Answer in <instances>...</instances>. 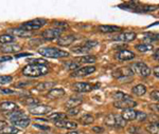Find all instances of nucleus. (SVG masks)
<instances>
[{
  "mask_svg": "<svg viewBox=\"0 0 159 134\" xmlns=\"http://www.w3.org/2000/svg\"><path fill=\"white\" fill-rule=\"evenodd\" d=\"M15 40H16V38L10 34H3L0 36V43H2V45H12L15 42Z\"/></svg>",
  "mask_w": 159,
  "mask_h": 134,
  "instance_id": "b1692460",
  "label": "nucleus"
},
{
  "mask_svg": "<svg viewBox=\"0 0 159 134\" xmlns=\"http://www.w3.org/2000/svg\"><path fill=\"white\" fill-rule=\"evenodd\" d=\"M4 125H6V123H4V122H0V127H7V126H4Z\"/></svg>",
  "mask_w": 159,
  "mask_h": 134,
  "instance_id": "bf43d9fd",
  "label": "nucleus"
},
{
  "mask_svg": "<svg viewBox=\"0 0 159 134\" xmlns=\"http://www.w3.org/2000/svg\"><path fill=\"white\" fill-rule=\"evenodd\" d=\"M10 32L13 33L14 35L16 36H19V37H31V36L33 35V32H29V31H25L22 29H11L10 30Z\"/></svg>",
  "mask_w": 159,
  "mask_h": 134,
  "instance_id": "5701e85b",
  "label": "nucleus"
},
{
  "mask_svg": "<svg viewBox=\"0 0 159 134\" xmlns=\"http://www.w3.org/2000/svg\"><path fill=\"white\" fill-rule=\"evenodd\" d=\"M67 134H80V133L76 132V131H70V132H68Z\"/></svg>",
  "mask_w": 159,
  "mask_h": 134,
  "instance_id": "052dcab7",
  "label": "nucleus"
},
{
  "mask_svg": "<svg viewBox=\"0 0 159 134\" xmlns=\"http://www.w3.org/2000/svg\"><path fill=\"white\" fill-rule=\"evenodd\" d=\"M153 73H154V75H155L156 77H158V78H159V66H157V67H155V68H154Z\"/></svg>",
  "mask_w": 159,
  "mask_h": 134,
  "instance_id": "4d7b16f0",
  "label": "nucleus"
},
{
  "mask_svg": "<svg viewBox=\"0 0 159 134\" xmlns=\"http://www.w3.org/2000/svg\"><path fill=\"white\" fill-rule=\"evenodd\" d=\"M137 37L135 32H123L119 35L115 36L114 39L116 41H121V42H130Z\"/></svg>",
  "mask_w": 159,
  "mask_h": 134,
  "instance_id": "6e6552de",
  "label": "nucleus"
},
{
  "mask_svg": "<svg viewBox=\"0 0 159 134\" xmlns=\"http://www.w3.org/2000/svg\"><path fill=\"white\" fill-rule=\"evenodd\" d=\"M32 53H21V54H15V58H20L25 57V56H31Z\"/></svg>",
  "mask_w": 159,
  "mask_h": 134,
  "instance_id": "6e6d98bb",
  "label": "nucleus"
},
{
  "mask_svg": "<svg viewBox=\"0 0 159 134\" xmlns=\"http://www.w3.org/2000/svg\"><path fill=\"white\" fill-rule=\"evenodd\" d=\"M21 50V45H16V43H12V45H3L2 47H0V51L2 53H17Z\"/></svg>",
  "mask_w": 159,
  "mask_h": 134,
  "instance_id": "2eb2a0df",
  "label": "nucleus"
},
{
  "mask_svg": "<svg viewBox=\"0 0 159 134\" xmlns=\"http://www.w3.org/2000/svg\"><path fill=\"white\" fill-rule=\"evenodd\" d=\"M50 120H54L55 122H57V120H64L67 118V115L65 114V113H52V114L50 115V116H48Z\"/></svg>",
  "mask_w": 159,
  "mask_h": 134,
  "instance_id": "72a5a7b5",
  "label": "nucleus"
},
{
  "mask_svg": "<svg viewBox=\"0 0 159 134\" xmlns=\"http://www.w3.org/2000/svg\"><path fill=\"white\" fill-rule=\"evenodd\" d=\"M0 93L4 94V95H6V94L9 95V94H14L15 91H12L11 89H1V90H0Z\"/></svg>",
  "mask_w": 159,
  "mask_h": 134,
  "instance_id": "3c124183",
  "label": "nucleus"
},
{
  "mask_svg": "<svg viewBox=\"0 0 159 134\" xmlns=\"http://www.w3.org/2000/svg\"><path fill=\"white\" fill-rule=\"evenodd\" d=\"M53 25L55 27V29H58L61 31L67 30L69 28L67 22H64V21H54V22H53Z\"/></svg>",
  "mask_w": 159,
  "mask_h": 134,
  "instance_id": "58836bf2",
  "label": "nucleus"
},
{
  "mask_svg": "<svg viewBox=\"0 0 159 134\" xmlns=\"http://www.w3.org/2000/svg\"><path fill=\"white\" fill-rule=\"evenodd\" d=\"M145 40L158 41L159 40V34H147L145 35Z\"/></svg>",
  "mask_w": 159,
  "mask_h": 134,
  "instance_id": "c03bdc74",
  "label": "nucleus"
},
{
  "mask_svg": "<svg viewBox=\"0 0 159 134\" xmlns=\"http://www.w3.org/2000/svg\"><path fill=\"white\" fill-rule=\"evenodd\" d=\"M29 84H31L30 81H24V82L20 81V82H18V84H15V87H16V88H24L25 86H29Z\"/></svg>",
  "mask_w": 159,
  "mask_h": 134,
  "instance_id": "8fccbe9b",
  "label": "nucleus"
},
{
  "mask_svg": "<svg viewBox=\"0 0 159 134\" xmlns=\"http://www.w3.org/2000/svg\"><path fill=\"white\" fill-rule=\"evenodd\" d=\"M55 82L53 81H45V82H40V84H36L33 89V91H37V92H43V91H48V90H52V88L54 87Z\"/></svg>",
  "mask_w": 159,
  "mask_h": 134,
  "instance_id": "f3484780",
  "label": "nucleus"
},
{
  "mask_svg": "<svg viewBox=\"0 0 159 134\" xmlns=\"http://www.w3.org/2000/svg\"><path fill=\"white\" fill-rule=\"evenodd\" d=\"M132 92L137 96H143L145 93H147V88L143 84H137L136 87L133 88Z\"/></svg>",
  "mask_w": 159,
  "mask_h": 134,
  "instance_id": "bb28decb",
  "label": "nucleus"
},
{
  "mask_svg": "<svg viewBox=\"0 0 159 134\" xmlns=\"http://www.w3.org/2000/svg\"><path fill=\"white\" fill-rule=\"evenodd\" d=\"M28 63H30L31 64H43V66H45V64H47V60L46 59H42V58H37V59H28Z\"/></svg>",
  "mask_w": 159,
  "mask_h": 134,
  "instance_id": "ea45409f",
  "label": "nucleus"
},
{
  "mask_svg": "<svg viewBox=\"0 0 159 134\" xmlns=\"http://www.w3.org/2000/svg\"><path fill=\"white\" fill-rule=\"evenodd\" d=\"M92 131H93L94 133H103L104 132V128L102 127H92Z\"/></svg>",
  "mask_w": 159,
  "mask_h": 134,
  "instance_id": "864d4df0",
  "label": "nucleus"
},
{
  "mask_svg": "<svg viewBox=\"0 0 159 134\" xmlns=\"http://www.w3.org/2000/svg\"><path fill=\"white\" fill-rule=\"evenodd\" d=\"M154 59L155 60H157V61H159V49L157 51L155 52V54H154Z\"/></svg>",
  "mask_w": 159,
  "mask_h": 134,
  "instance_id": "13d9d810",
  "label": "nucleus"
},
{
  "mask_svg": "<svg viewBox=\"0 0 159 134\" xmlns=\"http://www.w3.org/2000/svg\"><path fill=\"white\" fill-rule=\"evenodd\" d=\"M25 105H28V106H31V107H34V106H37L39 104V100L36 99V98H32V97H28V98H25L22 100Z\"/></svg>",
  "mask_w": 159,
  "mask_h": 134,
  "instance_id": "4c0bfd02",
  "label": "nucleus"
},
{
  "mask_svg": "<svg viewBox=\"0 0 159 134\" xmlns=\"http://www.w3.org/2000/svg\"><path fill=\"white\" fill-rule=\"evenodd\" d=\"M46 24H47V20L46 19L36 18V19H33V20H31V21H27V22H25V24H22L20 25V29L32 32V31L39 30L40 28H42L43 25H45Z\"/></svg>",
  "mask_w": 159,
  "mask_h": 134,
  "instance_id": "7ed1b4c3",
  "label": "nucleus"
},
{
  "mask_svg": "<svg viewBox=\"0 0 159 134\" xmlns=\"http://www.w3.org/2000/svg\"><path fill=\"white\" fill-rule=\"evenodd\" d=\"M31 123V119L30 118H24V119H20V120H17V122H14L13 125L14 127L18 128V129H24V128H27Z\"/></svg>",
  "mask_w": 159,
  "mask_h": 134,
  "instance_id": "c85d7f7f",
  "label": "nucleus"
},
{
  "mask_svg": "<svg viewBox=\"0 0 159 134\" xmlns=\"http://www.w3.org/2000/svg\"><path fill=\"white\" fill-rule=\"evenodd\" d=\"M129 133H130V134H139V133H141V130L138 127L132 126V127L129 128Z\"/></svg>",
  "mask_w": 159,
  "mask_h": 134,
  "instance_id": "a18cd8bd",
  "label": "nucleus"
},
{
  "mask_svg": "<svg viewBox=\"0 0 159 134\" xmlns=\"http://www.w3.org/2000/svg\"><path fill=\"white\" fill-rule=\"evenodd\" d=\"M116 58L120 61H129L135 58V54L129 50H121L116 54Z\"/></svg>",
  "mask_w": 159,
  "mask_h": 134,
  "instance_id": "f8f14e48",
  "label": "nucleus"
},
{
  "mask_svg": "<svg viewBox=\"0 0 159 134\" xmlns=\"http://www.w3.org/2000/svg\"><path fill=\"white\" fill-rule=\"evenodd\" d=\"M49 73V68L43 64H28L22 69V74L28 77H39Z\"/></svg>",
  "mask_w": 159,
  "mask_h": 134,
  "instance_id": "f257e3e1",
  "label": "nucleus"
},
{
  "mask_svg": "<svg viewBox=\"0 0 159 134\" xmlns=\"http://www.w3.org/2000/svg\"><path fill=\"white\" fill-rule=\"evenodd\" d=\"M147 131L150 134H159V122L152 123L147 126Z\"/></svg>",
  "mask_w": 159,
  "mask_h": 134,
  "instance_id": "c756f323",
  "label": "nucleus"
},
{
  "mask_svg": "<svg viewBox=\"0 0 159 134\" xmlns=\"http://www.w3.org/2000/svg\"><path fill=\"white\" fill-rule=\"evenodd\" d=\"M55 126L58 128H64V129H68V130H74V129L78 128V123L74 122H70V120L64 119V120H57L55 122Z\"/></svg>",
  "mask_w": 159,
  "mask_h": 134,
  "instance_id": "4468645a",
  "label": "nucleus"
},
{
  "mask_svg": "<svg viewBox=\"0 0 159 134\" xmlns=\"http://www.w3.org/2000/svg\"><path fill=\"white\" fill-rule=\"evenodd\" d=\"M148 108H150L152 111H155V112H159V105L158 104H152L148 106Z\"/></svg>",
  "mask_w": 159,
  "mask_h": 134,
  "instance_id": "603ef678",
  "label": "nucleus"
},
{
  "mask_svg": "<svg viewBox=\"0 0 159 134\" xmlns=\"http://www.w3.org/2000/svg\"><path fill=\"white\" fill-rule=\"evenodd\" d=\"M121 116L126 122H130V120H134L137 118V111L134 109H125L123 110Z\"/></svg>",
  "mask_w": 159,
  "mask_h": 134,
  "instance_id": "aec40b11",
  "label": "nucleus"
},
{
  "mask_svg": "<svg viewBox=\"0 0 159 134\" xmlns=\"http://www.w3.org/2000/svg\"><path fill=\"white\" fill-rule=\"evenodd\" d=\"M71 51H72L73 53H76V54H87L90 51V49L84 47L83 45H75V47H73L71 49Z\"/></svg>",
  "mask_w": 159,
  "mask_h": 134,
  "instance_id": "7c9ffc66",
  "label": "nucleus"
},
{
  "mask_svg": "<svg viewBox=\"0 0 159 134\" xmlns=\"http://www.w3.org/2000/svg\"><path fill=\"white\" fill-rule=\"evenodd\" d=\"M0 133H2V134H18V133H20V129L14 127V126H7V127L0 129Z\"/></svg>",
  "mask_w": 159,
  "mask_h": 134,
  "instance_id": "a878e982",
  "label": "nucleus"
},
{
  "mask_svg": "<svg viewBox=\"0 0 159 134\" xmlns=\"http://www.w3.org/2000/svg\"><path fill=\"white\" fill-rule=\"evenodd\" d=\"M10 60H12V57L11 56H1L0 57V63H4V61H10Z\"/></svg>",
  "mask_w": 159,
  "mask_h": 134,
  "instance_id": "5fc2aeb1",
  "label": "nucleus"
},
{
  "mask_svg": "<svg viewBox=\"0 0 159 134\" xmlns=\"http://www.w3.org/2000/svg\"><path fill=\"white\" fill-rule=\"evenodd\" d=\"M130 69L136 74H139L142 77H148L151 75V69L144 63H135L130 64Z\"/></svg>",
  "mask_w": 159,
  "mask_h": 134,
  "instance_id": "20e7f679",
  "label": "nucleus"
},
{
  "mask_svg": "<svg viewBox=\"0 0 159 134\" xmlns=\"http://www.w3.org/2000/svg\"><path fill=\"white\" fill-rule=\"evenodd\" d=\"M159 9V6H139V9L137 10L136 12H143V13H147V12H153L155 10Z\"/></svg>",
  "mask_w": 159,
  "mask_h": 134,
  "instance_id": "c9c22d12",
  "label": "nucleus"
},
{
  "mask_svg": "<svg viewBox=\"0 0 159 134\" xmlns=\"http://www.w3.org/2000/svg\"><path fill=\"white\" fill-rule=\"evenodd\" d=\"M61 31L58 30V29H49V30H46L43 32L42 34V37L45 40H54V39H58L61 37Z\"/></svg>",
  "mask_w": 159,
  "mask_h": 134,
  "instance_id": "423d86ee",
  "label": "nucleus"
},
{
  "mask_svg": "<svg viewBox=\"0 0 159 134\" xmlns=\"http://www.w3.org/2000/svg\"><path fill=\"white\" fill-rule=\"evenodd\" d=\"M82 45H84V47H86V48H88V49H91L92 48H94V47H97V45H99V42L97 40H86L84 43H82Z\"/></svg>",
  "mask_w": 159,
  "mask_h": 134,
  "instance_id": "a19ab883",
  "label": "nucleus"
},
{
  "mask_svg": "<svg viewBox=\"0 0 159 134\" xmlns=\"http://www.w3.org/2000/svg\"><path fill=\"white\" fill-rule=\"evenodd\" d=\"M121 30V28L116 25H100L99 27V31L102 33H116Z\"/></svg>",
  "mask_w": 159,
  "mask_h": 134,
  "instance_id": "4be33fe9",
  "label": "nucleus"
},
{
  "mask_svg": "<svg viewBox=\"0 0 159 134\" xmlns=\"http://www.w3.org/2000/svg\"><path fill=\"white\" fill-rule=\"evenodd\" d=\"M82 102H83V98L82 97H71L70 99H68L67 102H66V107L69 109H72V108H78L80 105H82Z\"/></svg>",
  "mask_w": 159,
  "mask_h": 134,
  "instance_id": "412c9836",
  "label": "nucleus"
},
{
  "mask_svg": "<svg viewBox=\"0 0 159 134\" xmlns=\"http://www.w3.org/2000/svg\"><path fill=\"white\" fill-rule=\"evenodd\" d=\"M7 118H9L12 123L17 122V120H20V119H24V118H28L27 115H25V113L20 110L13 111V112L7 113Z\"/></svg>",
  "mask_w": 159,
  "mask_h": 134,
  "instance_id": "dca6fc26",
  "label": "nucleus"
},
{
  "mask_svg": "<svg viewBox=\"0 0 159 134\" xmlns=\"http://www.w3.org/2000/svg\"><path fill=\"white\" fill-rule=\"evenodd\" d=\"M134 72H133L132 69L129 67H122V68H119L117 70L112 71V76L117 79H126V78H130V77L134 76Z\"/></svg>",
  "mask_w": 159,
  "mask_h": 134,
  "instance_id": "39448f33",
  "label": "nucleus"
},
{
  "mask_svg": "<svg viewBox=\"0 0 159 134\" xmlns=\"http://www.w3.org/2000/svg\"><path fill=\"white\" fill-rule=\"evenodd\" d=\"M38 53L43 57L48 58H64V57H69V53L66 51L60 50L57 48L53 47H47V48H40L38 50Z\"/></svg>",
  "mask_w": 159,
  "mask_h": 134,
  "instance_id": "f03ea898",
  "label": "nucleus"
},
{
  "mask_svg": "<svg viewBox=\"0 0 159 134\" xmlns=\"http://www.w3.org/2000/svg\"><path fill=\"white\" fill-rule=\"evenodd\" d=\"M136 49H137L139 52L145 53V52H148V51H152L153 45H151V43H140V45H136Z\"/></svg>",
  "mask_w": 159,
  "mask_h": 134,
  "instance_id": "2f4dec72",
  "label": "nucleus"
},
{
  "mask_svg": "<svg viewBox=\"0 0 159 134\" xmlns=\"http://www.w3.org/2000/svg\"><path fill=\"white\" fill-rule=\"evenodd\" d=\"M0 90H1V89H0Z\"/></svg>",
  "mask_w": 159,
  "mask_h": 134,
  "instance_id": "e2e57ef3",
  "label": "nucleus"
},
{
  "mask_svg": "<svg viewBox=\"0 0 159 134\" xmlns=\"http://www.w3.org/2000/svg\"><path fill=\"white\" fill-rule=\"evenodd\" d=\"M13 80V77L10 75H2L0 76V84H10Z\"/></svg>",
  "mask_w": 159,
  "mask_h": 134,
  "instance_id": "79ce46f5",
  "label": "nucleus"
},
{
  "mask_svg": "<svg viewBox=\"0 0 159 134\" xmlns=\"http://www.w3.org/2000/svg\"><path fill=\"white\" fill-rule=\"evenodd\" d=\"M51 110H52V108H51L50 106L37 105V106H34V107H31L29 111H30V113L35 114V115H45L51 112Z\"/></svg>",
  "mask_w": 159,
  "mask_h": 134,
  "instance_id": "0eeeda50",
  "label": "nucleus"
},
{
  "mask_svg": "<svg viewBox=\"0 0 159 134\" xmlns=\"http://www.w3.org/2000/svg\"><path fill=\"white\" fill-rule=\"evenodd\" d=\"M79 66L80 64L76 63V61H68V63H65V68L67 69V70H70V71L79 70Z\"/></svg>",
  "mask_w": 159,
  "mask_h": 134,
  "instance_id": "e433bc0d",
  "label": "nucleus"
},
{
  "mask_svg": "<svg viewBox=\"0 0 159 134\" xmlns=\"http://www.w3.org/2000/svg\"><path fill=\"white\" fill-rule=\"evenodd\" d=\"M112 98L115 99V102H121V100L125 99H133V97L130 95L123 93V92H116V93L112 94Z\"/></svg>",
  "mask_w": 159,
  "mask_h": 134,
  "instance_id": "cd10ccee",
  "label": "nucleus"
},
{
  "mask_svg": "<svg viewBox=\"0 0 159 134\" xmlns=\"http://www.w3.org/2000/svg\"><path fill=\"white\" fill-rule=\"evenodd\" d=\"M94 87L91 86L90 84L88 82H84V81H81V82H76L74 84V90L79 93H87V92H90L91 90H93Z\"/></svg>",
  "mask_w": 159,
  "mask_h": 134,
  "instance_id": "9b49d317",
  "label": "nucleus"
},
{
  "mask_svg": "<svg viewBox=\"0 0 159 134\" xmlns=\"http://www.w3.org/2000/svg\"><path fill=\"white\" fill-rule=\"evenodd\" d=\"M151 98H153L154 100H156V102H159V91H153L152 93H151Z\"/></svg>",
  "mask_w": 159,
  "mask_h": 134,
  "instance_id": "49530a36",
  "label": "nucleus"
},
{
  "mask_svg": "<svg viewBox=\"0 0 159 134\" xmlns=\"http://www.w3.org/2000/svg\"><path fill=\"white\" fill-rule=\"evenodd\" d=\"M65 95V91L64 89H61V88H57V89H52L49 91V93L47 94V98L49 99H57L61 98Z\"/></svg>",
  "mask_w": 159,
  "mask_h": 134,
  "instance_id": "a211bd4d",
  "label": "nucleus"
},
{
  "mask_svg": "<svg viewBox=\"0 0 159 134\" xmlns=\"http://www.w3.org/2000/svg\"><path fill=\"white\" fill-rule=\"evenodd\" d=\"M79 112H80V108H72V109H69L68 110V114L69 115H76V114H79Z\"/></svg>",
  "mask_w": 159,
  "mask_h": 134,
  "instance_id": "de8ad7c7",
  "label": "nucleus"
},
{
  "mask_svg": "<svg viewBox=\"0 0 159 134\" xmlns=\"http://www.w3.org/2000/svg\"><path fill=\"white\" fill-rule=\"evenodd\" d=\"M97 61V57L93 55H85L83 57H79L76 59V63H94Z\"/></svg>",
  "mask_w": 159,
  "mask_h": 134,
  "instance_id": "393cba45",
  "label": "nucleus"
},
{
  "mask_svg": "<svg viewBox=\"0 0 159 134\" xmlns=\"http://www.w3.org/2000/svg\"><path fill=\"white\" fill-rule=\"evenodd\" d=\"M18 110V106L13 102H0V111L6 113L13 112V111Z\"/></svg>",
  "mask_w": 159,
  "mask_h": 134,
  "instance_id": "ddd939ff",
  "label": "nucleus"
},
{
  "mask_svg": "<svg viewBox=\"0 0 159 134\" xmlns=\"http://www.w3.org/2000/svg\"><path fill=\"white\" fill-rule=\"evenodd\" d=\"M105 125L116 128V114H109L105 117Z\"/></svg>",
  "mask_w": 159,
  "mask_h": 134,
  "instance_id": "473e14b6",
  "label": "nucleus"
},
{
  "mask_svg": "<svg viewBox=\"0 0 159 134\" xmlns=\"http://www.w3.org/2000/svg\"><path fill=\"white\" fill-rule=\"evenodd\" d=\"M93 120H94V117L92 116L91 114H85V115H83V117L80 118V122L83 123L84 126L90 125V123H93Z\"/></svg>",
  "mask_w": 159,
  "mask_h": 134,
  "instance_id": "f704fd0d",
  "label": "nucleus"
},
{
  "mask_svg": "<svg viewBox=\"0 0 159 134\" xmlns=\"http://www.w3.org/2000/svg\"><path fill=\"white\" fill-rule=\"evenodd\" d=\"M147 118H148L147 113L141 112V111H137V118H136V119H137L138 122H144Z\"/></svg>",
  "mask_w": 159,
  "mask_h": 134,
  "instance_id": "37998d69",
  "label": "nucleus"
},
{
  "mask_svg": "<svg viewBox=\"0 0 159 134\" xmlns=\"http://www.w3.org/2000/svg\"><path fill=\"white\" fill-rule=\"evenodd\" d=\"M114 106L118 109H132L137 106V102L134 99H125L121 102H114Z\"/></svg>",
  "mask_w": 159,
  "mask_h": 134,
  "instance_id": "9d476101",
  "label": "nucleus"
},
{
  "mask_svg": "<svg viewBox=\"0 0 159 134\" xmlns=\"http://www.w3.org/2000/svg\"><path fill=\"white\" fill-rule=\"evenodd\" d=\"M37 134H49V133H37Z\"/></svg>",
  "mask_w": 159,
  "mask_h": 134,
  "instance_id": "680f3d73",
  "label": "nucleus"
},
{
  "mask_svg": "<svg viewBox=\"0 0 159 134\" xmlns=\"http://www.w3.org/2000/svg\"><path fill=\"white\" fill-rule=\"evenodd\" d=\"M33 127H35V128H38V129H40V130H50V127L49 126H43V125H38V123H34L33 125Z\"/></svg>",
  "mask_w": 159,
  "mask_h": 134,
  "instance_id": "09e8293b",
  "label": "nucleus"
},
{
  "mask_svg": "<svg viewBox=\"0 0 159 134\" xmlns=\"http://www.w3.org/2000/svg\"><path fill=\"white\" fill-rule=\"evenodd\" d=\"M74 40H75V37H74L73 35H66V36H63V37L58 38L57 45H61V47H68V45H70Z\"/></svg>",
  "mask_w": 159,
  "mask_h": 134,
  "instance_id": "6ab92c4d",
  "label": "nucleus"
},
{
  "mask_svg": "<svg viewBox=\"0 0 159 134\" xmlns=\"http://www.w3.org/2000/svg\"><path fill=\"white\" fill-rule=\"evenodd\" d=\"M96 71V67L93 66H89V67H84V68H81L79 70L74 71L71 76L73 77H81V76H87L89 74H92Z\"/></svg>",
  "mask_w": 159,
  "mask_h": 134,
  "instance_id": "1a4fd4ad",
  "label": "nucleus"
}]
</instances>
